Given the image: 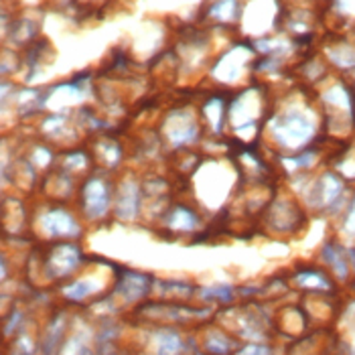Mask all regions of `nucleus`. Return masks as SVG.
Returning a JSON list of instances; mask_svg holds the SVG:
<instances>
[{
    "label": "nucleus",
    "mask_w": 355,
    "mask_h": 355,
    "mask_svg": "<svg viewBox=\"0 0 355 355\" xmlns=\"http://www.w3.org/2000/svg\"><path fill=\"white\" fill-rule=\"evenodd\" d=\"M313 137V126L302 114H291L284 118V122L276 128V138L288 146V148H299L309 138Z\"/></svg>",
    "instance_id": "f257e3e1"
},
{
    "label": "nucleus",
    "mask_w": 355,
    "mask_h": 355,
    "mask_svg": "<svg viewBox=\"0 0 355 355\" xmlns=\"http://www.w3.org/2000/svg\"><path fill=\"white\" fill-rule=\"evenodd\" d=\"M80 248L71 246V244H59L51 250V254L47 256L45 268L51 278H63L69 272H73L80 264Z\"/></svg>",
    "instance_id": "f03ea898"
},
{
    "label": "nucleus",
    "mask_w": 355,
    "mask_h": 355,
    "mask_svg": "<svg viewBox=\"0 0 355 355\" xmlns=\"http://www.w3.org/2000/svg\"><path fill=\"white\" fill-rule=\"evenodd\" d=\"M345 197V179L337 173H325L317 181V201L321 207H339Z\"/></svg>",
    "instance_id": "7ed1b4c3"
},
{
    "label": "nucleus",
    "mask_w": 355,
    "mask_h": 355,
    "mask_svg": "<svg viewBox=\"0 0 355 355\" xmlns=\"http://www.w3.org/2000/svg\"><path fill=\"white\" fill-rule=\"evenodd\" d=\"M110 203L108 187L102 179H92L85 189H83V205H85V211L92 216V218H100L106 214Z\"/></svg>",
    "instance_id": "20e7f679"
},
{
    "label": "nucleus",
    "mask_w": 355,
    "mask_h": 355,
    "mask_svg": "<svg viewBox=\"0 0 355 355\" xmlns=\"http://www.w3.org/2000/svg\"><path fill=\"white\" fill-rule=\"evenodd\" d=\"M355 250H347V248H343L341 244H335V242H329L323 248V258H325V262H327L329 266L333 268V272L337 278H341V280H345L347 276H349V264L354 262V260H347L352 254H354Z\"/></svg>",
    "instance_id": "39448f33"
},
{
    "label": "nucleus",
    "mask_w": 355,
    "mask_h": 355,
    "mask_svg": "<svg viewBox=\"0 0 355 355\" xmlns=\"http://www.w3.org/2000/svg\"><path fill=\"white\" fill-rule=\"evenodd\" d=\"M43 227L47 230V234L51 236H73L78 234V225L73 218L63 211V209H53L43 218Z\"/></svg>",
    "instance_id": "423d86ee"
},
{
    "label": "nucleus",
    "mask_w": 355,
    "mask_h": 355,
    "mask_svg": "<svg viewBox=\"0 0 355 355\" xmlns=\"http://www.w3.org/2000/svg\"><path fill=\"white\" fill-rule=\"evenodd\" d=\"M146 284H148L146 276H142V274H128V276H122V280H120L116 291L122 293L126 301H137L142 295H146Z\"/></svg>",
    "instance_id": "0eeeda50"
},
{
    "label": "nucleus",
    "mask_w": 355,
    "mask_h": 355,
    "mask_svg": "<svg viewBox=\"0 0 355 355\" xmlns=\"http://www.w3.org/2000/svg\"><path fill=\"white\" fill-rule=\"evenodd\" d=\"M297 280L301 282V286L306 288V291H315V293H329V291H333V282L329 280L325 274L317 272V270H306V272L299 274Z\"/></svg>",
    "instance_id": "6e6552de"
},
{
    "label": "nucleus",
    "mask_w": 355,
    "mask_h": 355,
    "mask_svg": "<svg viewBox=\"0 0 355 355\" xmlns=\"http://www.w3.org/2000/svg\"><path fill=\"white\" fill-rule=\"evenodd\" d=\"M137 207L138 189L132 183H128V185H124V191H122V197H120V207H118V211H120L122 216H126V218H132V216L137 214Z\"/></svg>",
    "instance_id": "1a4fd4ad"
},
{
    "label": "nucleus",
    "mask_w": 355,
    "mask_h": 355,
    "mask_svg": "<svg viewBox=\"0 0 355 355\" xmlns=\"http://www.w3.org/2000/svg\"><path fill=\"white\" fill-rule=\"evenodd\" d=\"M195 223H197V218L193 216V211H189V209L179 207V209L173 211V218H171V225L173 227H177V230H191V227H195Z\"/></svg>",
    "instance_id": "9d476101"
},
{
    "label": "nucleus",
    "mask_w": 355,
    "mask_h": 355,
    "mask_svg": "<svg viewBox=\"0 0 355 355\" xmlns=\"http://www.w3.org/2000/svg\"><path fill=\"white\" fill-rule=\"evenodd\" d=\"M343 232L355 238V195L349 199V205L343 211Z\"/></svg>",
    "instance_id": "9b49d317"
}]
</instances>
